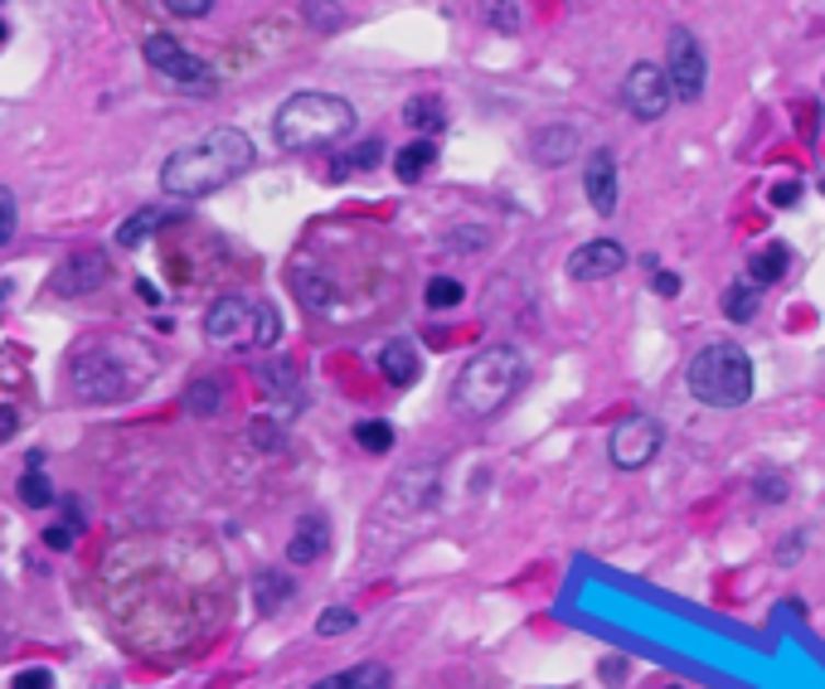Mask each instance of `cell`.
<instances>
[{"label": "cell", "instance_id": "7c38bea8", "mask_svg": "<svg viewBox=\"0 0 825 689\" xmlns=\"http://www.w3.org/2000/svg\"><path fill=\"white\" fill-rule=\"evenodd\" d=\"M627 267V248L617 239H593L583 248L569 253V277L573 282H603V277H617Z\"/></svg>", "mask_w": 825, "mask_h": 689}, {"label": "cell", "instance_id": "6da1fadb", "mask_svg": "<svg viewBox=\"0 0 825 689\" xmlns=\"http://www.w3.org/2000/svg\"><path fill=\"white\" fill-rule=\"evenodd\" d=\"M253 171V141L239 127H214L199 141L180 146L161 165V190L175 199H199Z\"/></svg>", "mask_w": 825, "mask_h": 689}, {"label": "cell", "instance_id": "5bb4252c", "mask_svg": "<svg viewBox=\"0 0 825 689\" xmlns=\"http://www.w3.org/2000/svg\"><path fill=\"white\" fill-rule=\"evenodd\" d=\"M311 689H393V670L383 661H355L350 670H335Z\"/></svg>", "mask_w": 825, "mask_h": 689}, {"label": "cell", "instance_id": "7a4b0ae2", "mask_svg": "<svg viewBox=\"0 0 825 689\" xmlns=\"http://www.w3.org/2000/svg\"><path fill=\"white\" fill-rule=\"evenodd\" d=\"M525 379H529L525 349L485 345L461 365L457 383H451V409H457L461 417H495L519 393Z\"/></svg>", "mask_w": 825, "mask_h": 689}, {"label": "cell", "instance_id": "8fae6325", "mask_svg": "<svg viewBox=\"0 0 825 689\" xmlns=\"http://www.w3.org/2000/svg\"><path fill=\"white\" fill-rule=\"evenodd\" d=\"M103 282H107V253L83 248V253H73L69 263L49 277V291L54 297H83V291H98Z\"/></svg>", "mask_w": 825, "mask_h": 689}, {"label": "cell", "instance_id": "e575fe53", "mask_svg": "<svg viewBox=\"0 0 825 689\" xmlns=\"http://www.w3.org/2000/svg\"><path fill=\"white\" fill-rule=\"evenodd\" d=\"M165 10L180 20H199V15H209L214 10V0H165Z\"/></svg>", "mask_w": 825, "mask_h": 689}, {"label": "cell", "instance_id": "4316f807", "mask_svg": "<svg viewBox=\"0 0 825 689\" xmlns=\"http://www.w3.org/2000/svg\"><path fill=\"white\" fill-rule=\"evenodd\" d=\"M15 491H20V501H25L30 510H44V505H54V485H49V476H44L39 467H30L25 476H20Z\"/></svg>", "mask_w": 825, "mask_h": 689}, {"label": "cell", "instance_id": "f1b7e54d", "mask_svg": "<svg viewBox=\"0 0 825 689\" xmlns=\"http://www.w3.org/2000/svg\"><path fill=\"white\" fill-rule=\"evenodd\" d=\"M753 495H757L763 505H782L787 495H791V481H787L777 467H763V471L753 476Z\"/></svg>", "mask_w": 825, "mask_h": 689}, {"label": "cell", "instance_id": "9c48e42d", "mask_svg": "<svg viewBox=\"0 0 825 689\" xmlns=\"http://www.w3.org/2000/svg\"><path fill=\"white\" fill-rule=\"evenodd\" d=\"M665 78H671V93L680 103H699L709 83V59L699 49V39L689 30H671V49H665Z\"/></svg>", "mask_w": 825, "mask_h": 689}, {"label": "cell", "instance_id": "9a60e30c", "mask_svg": "<svg viewBox=\"0 0 825 689\" xmlns=\"http://www.w3.org/2000/svg\"><path fill=\"white\" fill-rule=\"evenodd\" d=\"M325 544H331V525L321 515H301L287 539V563H316L325 553Z\"/></svg>", "mask_w": 825, "mask_h": 689}, {"label": "cell", "instance_id": "ee69618b", "mask_svg": "<svg viewBox=\"0 0 825 689\" xmlns=\"http://www.w3.org/2000/svg\"><path fill=\"white\" fill-rule=\"evenodd\" d=\"M661 689H680V685H661Z\"/></svg>", "mask_w": 825, "mask_h": 689}, {"label": "cell", "instance_id": "d6a6232c", "mask_svg": "<svg viewBox=\"0 0 825 689\" xmlns=\"http://www.w3.org/2000/svg\"><path fill=\"white\" fill-rule=\"evenodd\" d=\"M10 689H54V675L44 670V665H30V670H20L15 680H10Z\"/></svg>", "mask_w": 825, "mask_h": 689}, {"label": "cell", "instance_id": "52a82bcc", "mask_svg": "<svg viewBox=\"0 0 825 689\" xmlns=\"http://www.w3.org/2000/svg\"><path fill=\"white\" fill-rule=\"evenodd\" d=\"M141 54L146 64H151L161 78H171L175 88H185V93H214V69L205 59H195L190 49H180V39L171 35H146L141 39Z\"/></svg>", "mask_w": 825, "mask_h": 689}, {"label": "cell", "instance_id": "ab89813d", "mask_svg": "<svg viewBox=\"0 0 825 689\" xmlns=\"http://www.w3.org/2000/svg\"><path fill=\"white\" fill-rule=\"evenodd\" d=\"M248 437H253L257 447H267V451L282 447V433H273V423H253V433H248Z\"/></svg>", "mask_w": 825, "mask_h": 689}, {"label": "cell", "instance_id": "74e56055", "mask_svg": "<svg viewBox=\"0 0 825 689\" xmlns=\"http://www.w3.org/2000/svg\"><path fill=\"white\" fill-rule=\"evenodd\" d=\"M801 199V180H782V185L772 190V209H791Z\"/></svg>", "mask_w": 825, "mask_h": 689}, {"label": "cell", "instance_id": "836d02e7", "mask_svg": "<svg viewBox=\"0 0 825 689\" xmlns=\"http://www.w3.org/2000/svg\"><path fill=\"white\" fill-rule=\"evenodd\" d=\"M801 553H806V535H801V529H791V535L782 539V549H777V563H782V569H791Z\"/></svg>", "mask_w": 825, "mask_h": 689}, {"label": "cell", "instance_id": "2e32d148", "mask_svg": "<svg viewBox=\"0 0 825 689\" xmlns=\"http://www.w3.org/2000/svg\"><path fill=\"white\" fill-rule=\"evenodd\" d=\"M529 156H535L539 165H563L569 156H578V131L573 127H539L535 137H529Z\"/></svg>", "mask_w": 825, "mask_h": 689}, {"label": "cell", "instance_id": "f35d334b", "mask_svg": "<svg viewBox=\"0 0 825 689\" xmlns=\"http://www.w3.org/2000/svg\"><path fill=\"white\" fill-rule=\"evenodd\" d=\"M597 675H603L607 685H621V680H627V661H621V655H607V661L597 665Z\"/></svg>", "mask_w": 825, "mask_h": 689}, {"label": "cell", "instance_id": "4fadbf2b", "mask_svg": "<svg viewBox=\"0 0 825 689\" xmlns=\"http://www.w3.org/2000/svg\"><path fill=\"white\" fill-rule=\"evenodd\" d=\"M583 195L603 219L617 214V156L612 151H593L583 165Z\"/></svg>", "mask_w": 825, "mask_h": 689}, {"label": "cell", "instance_id": "ffe728a7", "mask_svg": "<svg viewBox=\"0 0 825 689\" xmlns=\"http://www.w3.org/2000/svg\"><path fill=\"white\" fill-rule=\"evenodd\" d=\"M787 267H791V248H787V243H767L763 253L753 257L748 282H757V287H772V282L787 277Z\"/></svg>", "mask_w": 825, "mask_h": 689}, {"label": "cell", "instance_id": "484cf974", "mask_svg": "<svg viewBox=\"0 0 825 689\" xmlns=\"http://www.w3.org/2000/svg\"><path fill=\"white\" fill-rule=\"evenodd\" d=\"M461 297H467V287H461V282H451V277H433L423 287L427 311H451V307H461Z\"/></svg>", "mask_w": 825, "mask_h": 689}, {"label": "cell", "instance_id": "cb8c5ba5", "mask_svg": "<svg viewBox=\"0 0 825 689\" xmlns=\"http://www.w3.org/2000/svg\"><path fill=\"white\" fill-rule=\"evenodd\" d=\"M253 593H257V612H273V607H287L291 602V578H282V573H263V578L253 583Z\"/></svg>", "mask_w": 825, "mask_h": 689}, {"label": "cell", "instance_id": "8d00e7d4", "mask_svg": "<svg viewBox=\"0 0 825 689\" xmlns=\"http://www.w3.org/2000/svg\"><path fill=\"white\" fill-rule=\"evenodd\" d=\"M44 549L69 553V549H73V529H69V525H49V529H44Z\"/></svg>", "mask_w": 825, "mask_h": 689}, {"label": "cell", "instance_id": "4dcf8cb0", "mask_svg": "<svg viewBox=\"0 0 825 689\" xmlns=\"http://www.w3.org/2000/svg\"><path fill=\"white\" fill-rule=\"evenodd\" d=\"M355 627H359L355 607H325V612H321V621H316V636L335 641V636H345V631H355Z\"/></svg>", "mask_w": 825, "mask_h": 689}, {"label": "cell", "instance_id": "30bf717a", "mask_svg": "<svg viewBox=\"0 0 825 689\" xmlns=\"http://www.w3.org/2000/svg\"><path fill=\"white\" fill-rule=\"evenodd\" d=\"M621 103H627V112L637 122H661L675 103L665 69H655V64H631L627 83H621Z\"/></svg>", "mask_w": 825, "mask_h": 689}, {"label": "cell", "instance_id": "7402d4cb", "mask_svg": "<svg viewBox=\"0 0 825 689\" xmlns=\"http://www.w3.org/2000/svg\"><path fill=\"white\" fill-rule=\"evenodd\" d=\"M301 20H307L316 35H335V30L350 25V15L335 5V0H307V5H301Z\"/></svg>", "mask_w": 825, "mask_h": 689}, {"label": "cell", "instance_id": "d590c367", "mask_svg": "<svg viewBox=\"0 0 825 689\" xmlns=\"http://www.w3.org/2000/svg\"><path fill=\"white\" fill-rule=\"evenodd\" d=\"M10 233H15V195L0 190V248L10 243Z\"/></svg>", "mask_w": 825, "mask_h": 689}, {"label": "cell", "instance_id": "5b68a950", "mask_svg": "<svg viewBox=\"0 0 825 689\" xmlns=\"http://www.w3.org/2000/svg\"><path fill=\"white\" fill-rule=\"evenodd\" d=\"M282 321L267 301H248V297H219L205 315V341L219 349H267L277 345Z\"/></svg>", "mask_w": 825, "mask_h": 689}, {"label": "cell", "instance_id": "d4e9b609", "mask_svg": "<svg viewBox=\"0 0 825 689\" xmlns=\"http://www.w3.org/2000/svg\"><path fill=\"white\" fill-rule=\"evenodd\" d=\"M355 443L369 451V457H383V451L393 447V423H383V417H369V423H355Z\"/></svg>", "mask_w": 825, "mask_h": 689}, {"label": "cell", "instance_id": "3957f363", "mask_svg": "<svg viewBox=\"0 0 825 689\" xmlns=\"http://www.w3.org/2000/svg\"><path fill=\"white\" fill-rule=\"evenodd\" d=\"M355 131V107L335 93H291L273 117V137L287 151H321Z\"/></svg>", "mask_w": 825, "mask_h": 689}, {"label": "cell", "instance_id": "603a6c76", "mask_svg": "<svg viewBox=\"0 0 825 689\" xmlns=\"http://www.w3.org/2000/svg\"><path fill=\"white\" fill-rule=\"evenodd\" d=\"M171 219H175V214H165V209H137V214H131V219L117 229V243H122V248H137L146 233L161 229V223H171Z\"/></svg>", "mask_w": 825, "mask_h": 689}, {"label": "cell", "instance_id": "ac0fdd59", "mask_svg": "<svg viewBox=\"0 0 825 689\" xmlns=\"http://www.w3.org/2000/svg\"><path fill=\"white\" fill-rule=\"evenodd\" d=\"M433 161H437V146L433 137H423V141H409V146H399L393 151V175L403 180V185H417L427 171H433Z\"/></svg>", "mask_w": 825, "mask_h": 689}, {"label": "cell", "instance_id": "d6986e66", "mask_svg": "<svg viewBox=\"0 0 825 689\" xmlns=\"http://www.w3.org/2000/svg\"><path fill=\"white\" fill-rule=\"evenodd\" d=\"M403 122H409L413 131H443L447 127V107H443V97H433V93H417L403 103Z\"/></svg>", "mask_w": 825, "mask_h": 689}, {"label": "cell", "instance_id": "7bdbcfd3", "mask_svg": "<svg viewBox=\"0 0 825 689\" xmlns=\"http://www.w3.org/2000/svg\"><path fill=\"white\" fill-rule=\"evenodd\" d=\"M0 39H5V20H0Z\"/></svg>", "mask_w": 825, "mask_h": 689}, {"label": "cell", "instance_id": "ba28073f", "mask_svg": "<svg viewBox=\"0 0 825 689\" xmlns=\"http://www.w3.org/2000/svg\"><path fill=\"white\" fill-rule=\"evenodd\" d=\"M661 447H665V427L655 423V417H646V413L621 417V423L612 427V437H607V457H612L617 471L651 467V461L661 457Z\"/></svg>", "mask_w": 825, "mask_h": 689}, {"label": "cell", "instance_id": "44dd1931", "mask_svg": "<svg viewBox=\"0 0 825 689\" xmlns=\"http://www.w3.org/2000/svg\"><path fill=\"white\" fill-rule=\"evenodd\" d=\"M757 291H763V287H757V282H748V277L733 282V287L723 291V315H729V321H738V325H748L753 311H757Z\"/></svg>", "mask_w": 825, "mask_h": 689}, {"label": "cell", "instance_id": "60d3db41", "mask_svg": "<svg viewBox=\"0 0 825 689\" xmlns=\"http://www.w3.org/2000/svg\"><path fill=\"white\" fill-rule=\"evenodd\" d=\"M655 297H680V277H675V273H655Z\"/></svg>", "mask_w": 825, "mask_h": 689}, {"label": "cell", "instance_id": "277c9868", "mask_svg": "<svg viewBox=\"0 0 825 689\" xmlns=\"http://www.w3.org/2000/svg\"><path fill=\"white\" fill-rule=\"evenodd\" d=\"M685 389L695 393L704 409H743L753 399V359L743 345L714 341L695 349L685 365Z\"/></svg>", "mask_w": 825, "mask_h": 689}, {"label": "cell", "instance_id": "83f0119b", "mask_svg": "<svg viewBox=\"0 0 825 689\" xmlns=\"http://www.w3.org/2000/svg\"><path fill=\"white\" fill-rule=\"evenodd\" d=\"M257 383H263V393L277 403V393H291V389H297V375H291L287 359H277V365H263V369H257ZM291 399H297V393H291ZM297 403H301V399H297Z\"/></svg>", "mask_w": 825, "mask_h": 689}, {"label": "cell", "instance_id": "8992f818", "mask_svg": "<svg viewBox=\"0 0 825 689\" xmlns=\"http://www.w3.org/2000/svg\"><path fill=\"white\" fill-rule=\"evenodd\" d=\"M69 383L83 403H117L137 389V379H131L127 369H122V359L103 345L78 349V355L69 359Z\"/></svg>", "mask_w": 825, "mask_h": 689}, {"label": "cell", "instance_id": "f546056e", "mask_svg": "<svg viewBox=\"0 0 825 689\" xmlns=\"http://www.w3.org/2000/svg\"><path fill=\"white\" fill-rule=\"evenodd\" d=\"M481 15H485V25H491L495 35H515L519 30V0H485Z\"/></svg>", "mask_w": 825, "mask_h": 689}, {"label": "cell", "instance_id": "e0dca14e", "mask_svg": "<svg viewBox=\"0 0 825 689\" xmlns=\"http://www.w3.org/2000/svg\"><path fill=\"white\" fill-rule=\"evenodd\" d=\"M417 349L409 341H389L379 349V375L393 383V389H409V383H417Z\"/></svg>", "mask_w": 825, "mask_h": 689}, {"label": "cell", "instance_id": "b9f144b4", "mask_svg": "<svg viewBox=\"0 0 825 689\" xmlns=\"http://www.w3.org/2000/svg\"><path fill=\"white\" fill-rule=\"evenodd\" d=\"M15 427H20V413L0 403V443H10V437H15Z\"/></svg>", "mask_w": 825, "mask_h": 689}, {"label": "cell", "instance_id": "1f68e13d", "mask_svg": "<svg viewBox=\"0 0 825 689\" xmlns=\"http://www.w3.org/2000/svg\"><path fill=\"white\" fill-rule=\"evenodd\" d=\"M383 161V141H365V146H355V156H350V171H375V165Z\"/></svg>", "mask_w": 825, "mask_h": 689}]
</instances>
